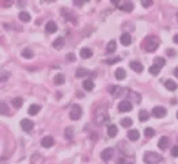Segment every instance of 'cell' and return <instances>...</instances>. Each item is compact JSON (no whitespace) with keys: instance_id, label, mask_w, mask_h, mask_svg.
Here are the masks:
<instances>
[{"instance_id":"6da1fadb","label":"cell","mask_w":178,"mask_h":164,"mask_svg":"<svg viewBox=\"0 0 178 164\" xmlns=\"http://www.w3.org/2000/svg\"><path fill=\"white\" fill-rule=\"evenodd\" d=\"M94 121L97 125H105L109 121V114H107L106 107H99L94 114Z\"/></svg>"},{"instance_id":"7a4b0ae2","label":"cell","mask_w":178,"mask_h":164,"mask_svg":"<svg viewBox=\"0 0 178 164\" xmlns=\"http://www.w3.org/2000/svg\"><path fill=\"white\" fill-rule=\"evenodd\" d=\"M158 46H159V39L157 38L155 35H150V37H147L144 41V49L147 50V52H155V50L158 49Z\"/></svg>"},{"instance_id":"3957f363","label":"cell","mask_w":178,"mask_h":164,"mask_svg":"<svg viewBox=\"0 0 178 164\" xmlns=\"http://www.w3.org/2000/svg\"><path fill=\"white\" fill-rule=\"evenodd\" d=\"M163 160V157L157 152H145L144 153V162L147 164H157Z\"/></svg>"},{"instance_id":"277c9868","label":"cell","mask_w":178,"mask_h":164,"mask_svg":"<svg viewBox=\"0 0 178 164\" xmlns=\"http://www.w3.org/2000/svg\"><path fill=\"white\" fill-rule=\"evenodd\" d=\"M80 117H82V107L74 105L71 107V111H69V118L72 121H78V119H80Z\"/></svg>"},{"instance_id":"5b68a950","label":"cell","mask_w":178,"mask_h":164,"mask_svg":"<svg viewBox=\"0 0 178 164\" xmlns=\"http://www.w3.org/2000/svg\"><path fill=\"white\" fill-rule=\"evenodd\" d=\"M166 114H167V110L162 106H157L152 109V115H154L155 118H162V117H164Z\"/></svg>"},{"instance_id":"8992f818","label":"cell","mask_w":178,"mask_h":164,"mask_svg":"<svg viewBox=\"0 0 178 164\" xmlns=\"http://www.w3.org/2000/svg\"><path fill=\"white\" fill-rule=\"evenodd\" d=\"M21 128H22V130L23 132H31L33 130V128H34V122L33 121H30V119H22L21 121Z\"/></svg>"},{"instance_id":"52a82bcc","label":"cell","mask_w":178,"mask_h":164,"mask_svg":"<svg viewBox=\"0 0 178 164\" xmlns=\"http://www.w3.org/2000/svg\"><path fill=\"white\" fill-rule=\"evenodd\" d=\"M132 103L129 102V100H122V102H120V105H118V111H121V113H128V111H131L132 110Z\"/></svg>"},{"instance_id":"ba28073f","label":"cell","mask_w":178,"mask_h":164,"mask_svg":"<svg viewBox=\"0 0 178 164\" xmlns=\"http://www.w3.org/2000/svg\"><path fill=\"white\" fill-rule=\"evenodd\" d=\"M109 91H110V94H112L114 98L122 96V94L126 92V90H124V88H121V87H116V86H110L109 87Z\"/></svg>"},{"instance_id":"9c48e42d","label":"cell","mask_w":178,"mask_h":164,"mask_svg":"<svg viewBox=\"0 0 178 164\" xmlns=\"http://www.w3.org/2000/svg\"><path fill=\"white\" fill-rule=\"evenodd\" d=\"M113 155H114L113 148H106V149H103L101 152V157H102V160H110L113 157Z\"/></svg>"},{"instance_id":"30bf717a","label":"cell","mask_w":178,"mask_h":164,"mask_svg":"<svg viewBox=\"0 0 178 164\" xmlns=\"http://www.w3.org/2000/svg\"><path fill=\"white\" fill-rule=\"evenodd\" d=\"M53 144H55V138L50 137V136H46V137H44L41 140V145L44 148H50V147H53Z\"/></svg>"},{"instance_id":"8fae6325","label":"cell","mask_w":178,"mask_h":164,"mask_svg":"<svg viewBox=\"0 0 178 164\" xmlns=\"http://www.w3.org/2000/svg\"><path fill=\"white\" fill-rule=\"evenodd\" d=\"M120 42L122 43L124 46H129L132 43V38H131V34L128 33H124L121 35V38H120Z\"/></svg>"},{"instance_id":"7c38bea8","label":"cell","mask_w":178,"mask_h":164,"mask_svg":"<svg viewBox=\"0 0 178 164\" xmlns=\"http://www.w3.org/2000/svg\"><path fill=\"white\" fill-rule=\"evenodd\" d=\"M129 67H131V69H133L135 72H143V64L139 61H131L129 62Z\"/></svg>"},{"instance_id":"4fadbf2b","label":"cell","mask_w":178,"mask_h":164,"mask_svg":"<svg viewBox=\"0 0 178 164\" xmlns=\"http://www.w3.org/2000/svg\"><path fill=\"white\" fill-rule=\"evenodd\" d=\"M45 30L48 31L49 34H53V33H56L57 31V24L55 23V22H48V23L45 24Z\"/></svg>"},{"instance_id":"5bb4252c","label":"cell","mask_w":178,"mask_h":164,"mask_svg":"<svg viewBox=\"0 0 178 164\" xmlns=\"http://www.w3.org/2000/svg\"><path fill=\"white\" fill-rule=\"evenodd\" d=\"M169 144H170L169 137H162L161 140L158 141V147H159L161 149H166V148L169 147Z\"/></svg>"},{"instance_id":"9a60e30c","label":"cell","mask_w":178,"mask_h":164,"mask_svg":"<svg viewBox=\"0 0 178 164\" xmlns=\"http://www.w3.org/2000/svg\"><path fill=\"white\" fill-rule=\"evenodd\" d=\"M139 137H140V133H139L137 130H135V129H132V130L128 132V138L131 141H137Z\"/></svg>"},{"instance_id":"2e32d148","label":"cell","mask_w":178,"mask_h":164,"mask_svg":"<svg viewBox=\"0 0 178 164\" xmlns=\"http://www.w3.org/2000/svg\"><path fill=\"white\" fill-rule=\"evenodd\" d=\"M120 8H122V10L126 11V12H131L133 10V3H131V2H122L121 4H120Z\"/></svg>"},{"instance_id":"e0dca14e","label":"cell","mask_w":178,"mask_h":164,"mask_svg":"<svg viewBox=\"0 0 178 164\" xmlns=\"http://www.w3.org/2000/svg\"><path fill=\"white\" fill-rule=\"evenodd\" d=\"M117 132H118V129H117L116 125H109V126H107V136H109V137H116Z\"/></svg>"},{"instance_id":"ac0fdd59","label":"cell","mask_w":178,"mask_h":164,"mask_svg":"<svg viewBox=\"0 0 178 164\" xmlns=\"http://www.w3.org/2000/svg\"><path fill=\"white\" fill-rule=\"evenodd\" d=\"M164 87H166L169 91H176L178 88L177 83H176V81H173V80H166V81H164Z\"/></svg>"},{"instance_id":"d6986e66","label":"cell","mask_w":178,"mask_h":164,"mask_svg":"<svg viewBox=\"0 0 178 164\" xmlns=\"http://www.w3.org/2000/svg\"><path fill=\"white\" fill-rule=\"evenodd\" d=\"M93 56V50L88 49V48H83L80 50V57L82 58H90Z\"/></svg>"},{"instance_id":"ffe728a7","label":"cell","mask_w":178,"mask_h":164,"mask_svg":"<svg viewBox=\"0 0 178 164\" xmlns=\"http://www.w3.org/2000/svg\"><path fill=\"white\" fill-rule=\"evenodd\" d=\"M40 110H41V106L40 105H31L30 107H29V114L30 115H36V114H38L40 113Z\"/></svg>"},{"instance_id":"44dd1931","label":"cell","mask_w":178,"mask_h":164,"mask_svg":"<svg viewBox=\"0 0 178 164\" xmlns=\"http://www.w3.org/2000/svg\"><path fill=\"white\" fill-rule=\"evenodd\" d=\"M116 48H117L116 41H110V42L107 43V46H106V53H107V54H110V53L116 52Z\"/></svg>"},{"instance_id":"7402d4cb","label":"cell","mask_w":178,"mask_h":164,"mask_svg":"<svg viewBox=\"0 0 178 164\" xmlns=\"http://www.w3.org/2000/svg\"><path fill=\"white\" fill-rule=\"evenodd\" d=\"M148 118H150V114H148L147 110H140V111H139V119H140L141 122L148 121Z\"/></svg>"},{"instance_id":"603a6c76","label":"cell","mask_w":178,"mask_h":164,"mask_svg":"<svg viewBox=\"0 0 178 164\" xmlns=\"http://www.w3.org/2000/svg\"><path fill=\"white\" fill-rule=\"evenodd\" d=\"M126 96L129 98V100H131V98H133V99H135V103L140 102V95L136 94V92H133V91H126Z\"/></svg>"},{"instance_id":"cb8c5ba5","label":"cell","mask_w":178,"mask_h":164,"mask_svg":"<svg viewBox=\"0 0 178 164\" xmlns=\"http://www.w3.org/2000/svg\"><path fill=\"white\" fill-rule=\"evenodd\" d=\"M75 75H76V77H86L88 75V71H87V69H84V68H78Z\"/></svg>"},{"instance_id":"d4e9b609","label":"cell","mask_w":178,"mask_h":164,"mask_svg":"<svg viewBox=\"0 0 178 164\" xmlns=\"http://www.w3.org/2000/svg\"><path fill=\"white\" fill-rule=\"evenodd\" d=\"M19 19H21L22 22H29L31 19V17H30V14L26 11H22V12H19Z\"/></svg>"},{"instance_id":"484cf974","label":"cell","mask_w":178,"mask_h":164,"mask_svg":"<svg viewBox=\"0 0 178 164\" xmlns=\"http://www.w3.org/2000/svg\"><path fill=\"white\" fill-rule=\"evenodd\" d=\"M83 88L86 91H93L94 88V81L93 80H84L83 81Z\"/></svg>"},{"instance_id":"4316f807","label":"cell","mask_w":178,"mask_h":164,"mask_svg":"<svg viewBox=\"0 0 178 164\" xmlns=\"http://www.w3.org/2000/svg\"><path fill=\"white\" fill-rule=\"evenodd\" d=\"M125 76H126L125 71H124L122 68H118L116 71V79H117V80H124V79H125Z\"/></svg>"},{"instance_id":"83f0119b","label":"cell","mask_w":178,"mask_h":164,"mask_svg":"<svg viewBox=\"0 0 178 164\" xmlns=\"http://www.w3.org/2000/svg\"><path fill=\"white\" fill-rule=\"evenodd\" d=\"M63 45H64V38H61V37H59V38L53 42V48L55 49H61Z\"/></svg>"},{"instance_id":"f1b7e54d","label":"cell","mask_w":178,"mask_h":164,"mask_svg":"<svg viewBox=\"0 0 178 164\" xmlns=\"http://www.w3.org/2000/svg\"><path fill=\"white\" fill-rule=\"evenodd\" d=\"M64 81H65V76L63 73H57L55 76V84H59L60 86V84H63Z\"/></svg>"},{"instance_id":"f546056e","label":"cell","mask_w":178,"mask_h":164,"mask_svg":"<svg viewBox=\"0 0 178 164\" xmlns=\"http://www.w3.org/2000/svg\"><path fill=\"white\" fill-rule=\"evenodd\" d=\"M154 64H155V65H158L159 68H162V67H164V64H166V60H164L163 57H155Z\"/></svg>"},{"instance_id":"4dcf8cb0","label":"cell","mask_w":178,"mask_h":164,"mask_svg":"<svg viewBox=\"0 0 178 164\" xmlns=\"http://www.w3.org/2000/svg\"><path fill=\"white\" fill-rule=\"evenodd\" d=\"M33 56H34V53L31 52L30 49H25L23 52H22V57H23V58L30 60V58H33Z\"/></svg>"},{"instance_id":"1f68e13d","label":"cell","mask_w":178,"mask_h":164,"mask_svg":"<svg viewBox=\"0 0 178 164\" xmlns=\"http://www.w3.org/2000/svg\"><path fill=\"white\" fill-rule=\"evenodd\" d=\"M159 71H161V68L158 67V65H155V64H152L150 67V73L152 75V76H157V75L159 73Z\"/></svg>"},{"instance_id":"d6a6232c","label":"cell","mask_w":178,"mask_h":164,"mask_svg":"<svg viewBox=\"0 0 178 164\" xmlns=\"http://www.w3.org/2000/svg\"><path fill=\"white\" fill-rule=\"evenodd\" d=\"M132 124H133V121L131 118H122L121 119V125L124 126V128H131Z\"/></svg>"},{"instance_id":"836d02e7","label":"cell","mask_w":178,"mask_h":164,"mask_svg":"<svg viewBox=\"0 0 178 164\" xmlns=\"http://www.w3.org/2000/svg\"><path fill=\"white\" fill-rule=\"evenodd\" d=\"M64 136H65V138H68V140H72V138H74V130H72V128H67L65 132H64Z\"/></svg>"},{"instance_id":"e575fe53","label":"cell","mask_w":178,"mask_h":164,"mask_svg":"<svg viewBox=\"0 0 178 164\" xmlns=\"http://www.w3.org/2000/svg\"><path fill=\"white\" fill-rule=\"evenodd\" d=\"M22 103H23L22 98H14V99H12V106L17 107V109H19V107L22 106Z\"/></svg>"},{"instance_id":"d590c367","label":"cell","mask_w":178,"mask_h":164,"mask_svg":"<svg viewBox=\"0 0 178 164\" xmlns=\"http://www.w3.org/2000/svg\"><path fill=\"white\" fill-rule=\"evenodd\" d=\"M155 134V130L152 128H145V130H144V136L145 137H152V136Z\"/></svg>"},{"instance_id":"8d00e7d4","label":"cell","mask_w":178,"mask_h":164,"mask_svg":"<svg viewBox=\"0 0 178 164\" xmlns=\"http://www.w3.org/2000/svg\"><path fill=\"white\" fill-rule=\"evenodd\" d=\"M0 113H2V114H6V113H7V105H6L4 102L0 103Z\"/></svg>"},{"instance_id":"74e56055","label":"cell","mask_w":178,"mask_h":164,"mask_svg":"<svg viewBox=\"0 0 178 164\" xmlns=\"http://www.w3.org/2000/svg\"><path fill=\"white\" fill-rule=\"evenodd\" d=\"M118 61H121V57H116V58H112V60H107V64L109 65H113V64H116V62H118Z\"/></svg>"},{"instance_id":"f35d334b","label":"cell","mask_w":178,"mask_h":164,"mask_svg":"<svg viewBox=\"0 0 178 164\" xmlns=\"http://www.w3.org/2000/svg\"><path fill=\"white\" fill-rule=\"evenodd\" d=\"M141 6H143V7H145V8H148V7H151V6H152V2H148V0H143Z\"/></svg>"},{"instance_id":"ab89813d","label":"cell","mask_w":178,"mask_h":164,"mask_svg":"<svg viewBox=\"0 0 178 164\" xmlns=\"http://www.w3.org/2000/svg\"><path fill=\"white\" fill-rule=\"evenodd\" d=\"M171 156H174V157L178 156V147H173V149H171Z\"/></svg>"},{"instance_id":"60d3db41","label":"cell","mask_w":178,"mask_h":164,"mask_svg":"<svg viewBox=\"0 0 178 164\" xmlns=\"http://www.w3.org/2000/svg\"><path fill=\"white\" fill-rule=\"evenodd\" d=\"M8 77V73L7 72H2V77H0V81H6Z\"/></svg>"},{"instance_id":"b9f144b4","label":"cell","mask_w":178,"mask_h":164,"mask_svg":"<svg viewBox=\"0 0 178 164\" xmlns=\"http://www.w3.org/2000/svg\"><path fill=\"white\" fill-rule=\"evenodd\" d=\"M167 56H170V57L176 56V50H173V49H167Z\"/></svg>"},{"instance_id":"7bdbcfd3","label":"cell","mask_w":178,"mask_h":164,"mask_svg":"<svg viewBox=\"0 0 178 164\" xmlns=\"http://www.w3.org/2000/svg\"><path fill=\"white\" fill-rule=\"evenodd\" d=\"M124 160H125V159H124V157H120V159H118V162H117V164H125V162H124Z\"/></svg>"},{"instance_id":"ee69618b","label":"cell","mask_w":178,"mask_h":164,"mask_svg":"<svg viewBox=\"0 0 178 164\" xmlns=\"http://www.w3.org/2000/svg\"><path fill=\"white\" fill-rule=\"evenodd\" d=\"M75 4H76V6H83L84 2H75Z\"/></svg>"},{"instance_id":"f6af8a7d","label":"cell","mask_w":178,"mask_h":164,"mask_svg":"<svg viewBox=\"0 0 178 164\" xmlns=\"http://www.w3.org/2000/svg\"><path fill=\"white\" fill-rule=\"evenodd\" d=\"M174 42L178 43V34H176V35H174Z\"/></svg>"},{"instance_id":"bcb514c9","label":"cell","mask_w":178,"mask_h":164,"mask_svg":"<svg viewBox=\"0 0 178 164\" xmlns=\"http://www.w3.org/2000/svg\"><path fill=\"white\" fill-rule=\"evenodd\" d=\"M67 57H68V60H74V58H75V57H74V54H68Z\"/></svg>"},{"instance_id":"7dc6e473","label":"cell","mask_w":178,"mask_h":164,"mask_svg":"<svg viewBox=\"0 0 178 164\" xmlns=\"http://www.w3.org/2000/svg\"><path fill=\"white\" fill-rule=\"evenodd\" d=\"M174 75H176V77H178V68L174 69Z\"/></svg>"},{"instance_id":"c3c4849f","label":"cell","mask_w":178,"mask_h":164,"mask_svg":"<svg viewBox=\"0 0 178 164\" xmlns=\"http://www.w3.org/2000/svg\"><path fill=\"white\" fill-rule=\"evenodd\" d=\"M177 19H178V12H177Z\"/></svg>"},{"instance_id":"681fc988","label":"cell","mask_w":178,"mask_h":164,"mask_svg":"<svg viewBox=\"0 0 178 164\" xmlns=\"http://www.w3.org/2000/svg\"><path fill=\"white\" fill-rule=\"evenodd\" d=\"M177 118H178V111H177Z\"/></svg>"},{"instance_id":"f907efd6","label":"cell","mask_w":178,"mask_h":164,"mask_svg":"<svg viewBox=\"0 0 178 164\" xmlns=\"http://www.w3.org/2000/svg\"><path fill=\"white\" fill-rule=\"evenodd\" d=\"M128 164H133V163H128Z\"/></svg>"}]
</instances>
